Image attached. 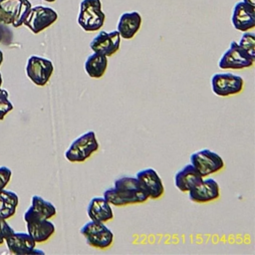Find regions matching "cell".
Instances as JSON below:
<instances>
[{
    "mask_svg": "<svg viewBox=\"0 0 255 255\" xmlns=\"http://www.w3.org/2000/svg\"><path fill=\"white\" fill-rule=\"evenodd\" d=\"M113 187L104 191V197L115 206L142 203L148 199L138 180L134 176H123L115 180Z\"/></svg>",
    "mask_w": 255,
    "mask_h": 255,
    "instance_id": "6da1fadb",
    "label": "cell"
},
{
    "mask_svg": "<svg viewBox=\"0 0 255 255\" xmlns=\"http://www.w3.org/2000/svg\"><path fill=\"white\" fill-rule=\"evenodd\" d=\"M106 20L101 0H82L78 15V24L86 32L99 31Z\"/></svg>",
    "mask_w": 255,
    "mask_h": 255,
    "instance_id": "7a4b0ae2",
    "label": "cell"
},
{
    "mask_svg": "<svg viewBox=\"0 0 255 255\" xmlns=\"http://www.w3.org/2000/svg\"><path fill=\"white\" fill-rule=\"evenodd\" d=\"M99 149V141L94 130L86 131L72 141L65 151V157L71 162H83Z\"/></svg>",
    "mask_w": 255,
    "mask_h": 255,
    "instance_id": "3957f363",
    "label": "cell"
},
{
    "mask_svg": "<svg viewBox=\"0 0 255 255\" xmlns=\"http://www.w3.org/2000/svg\"><path fill=\"white\" fill-rule=\"evenodd\" d=\"M31 8L29 0H0V23L18 28L23 25Z\"/></svg>",
    "mask_w": 255,
    "mask_h": 255,
    "instance_id": "277c9868",
    "label": "cell"
},
{
    "mask_svg": "<svg viewBox=\"0 0 255 255\" xmlns=\"http://www.w3.org/2000/svg\"><path fill=\"white\" fill-rule=\"evenodd\" d=\"M80 233L86 238L88 245L98 249H106L114 241V233L104 222L90 220L82 226Z\"/></svg>",
    "mask_w": 255,
    "mask_h": 255,
    "instance_id": "5b68a950",
    "label": "cell"
},
{
    "mask_svg": "<svg viewBox=\"0 0 255 255\" xmlns=\"http://www.w3.org/2000/svg\"><path fill=\"white\" fill-rule=\"evenodd\" d=\"M255 59L239 47L236 41H231L229 48L222 54L218 67L221 70H241L253 66Z\"/></svg>",
    "mask_w": 255,
    "mask_h": 255,
    "instance_id": "8992f818",
    "label": "cell"
},
{
    "mask_svg": "<svg viewBox=\"0 0 255 255\" xmlns=\"http://www.w3.org/2000/svg\"><path fill=\"white\" fill-rule=\"evenodd\" d=\"M190 163L205 177L221 170L224 167L223 158L208 148L199 149L190 155Z\"/></svg>",
    "mask_w": 255,
    "mask_h": 255,
    "instance_id": "52a82bcc",
    "label": "cell"
},
{
    "mask_svg": "<svg viewBox=\"0 0 255 255\" xmlns=\"http://www.w3.org/2000/svg\"><path fill=\"white\" fill-rule=\"evenodd\" d=\"M57 19L58 13L54 9L38 5L30 9L23 25L28 27L34 34H38L54 24Z\"/></svg>",
    "mask_w": 255,
    "mask_h": 255,
    "instance_id": "ba28073f",
    "label": "cell"
},
{
    "mask_svg": "<svg viewBox=\"0 0 255 255\" xmlns=\"http://www.w3.org/2000/svg\"><path fill=\"white\" fill-rule=\"evenodd\" d=\"M243 78L232 73H217L211 77L212 92L218 97H229L243 90Z\"/></svg>",
    "mask_w": 255,
    "mask_h": 255,
    "instance_id": "9c48e42d",
    "label": "cell"
},
{
    "mask_svg": "<svg viewBox=\"0 0 255 255\" xmlns=\"http://www.w3.org/2000/svg\"><path fill=\"white\" fill-rule=\"evenodd\" d=\"M54 72L52 61L36 55L30 56L26 65L27 77L37 86H45Z\"/></svg>",
    "mask_w": 255,
    "mask_h": 255,
    "instance_id": "30bf717a",
    "label": "cell"
},
{
    "mask_svg": "<svg viewBox=\"0 0 255 255\" xmlns=\"http://www.w3.org/2000/svg\"><path fill=\"white\" fill-rule=\"evenodd\" d=\"M120 45L121 36L117 30L111 32L101 31L91 41L90 48L93 52L110 57L119 51Z\"/></svg>",
    "mask_w": 255,
    "mask_h": 255,
    "instance_id": "8fae6325",
    "label": "cell"
},
{
    "mask_svg": "<svg viewBox=\"0 0 255 255\" xmlns=\"http://www.w3.org/2000/svg\"><path fill=\"white\" fill-rule=\"evenodd\" d=\"M231 22L233 27L240 32H247L255 27V6L244 1L234 5Z\"/></svg>",
    "mask_w": 255,
    "mask_h": 255,
    "instance_id": "7c38bea8",
    "label": "cell"
},
{
    "mask_svg": "<svg viewBox=\"0 0 255 255\" xmlns=\"http://www.w3.org/2000/svg\"><path fill=\"white\" fill-rule=\"evenodd\" d=\"M9 251L15 255H29V254H44L43 251L36 249L35 240L24 232H13L4 240Z\"/></svg>",
    "mask_w": 255,
    "mask_h": 255,
    "instance_id": "4fadbf2b",
    "label": "cell"
},
{
    "mask_svg": "<svg viewBox=\"0 0 255 255\" xmlns=\"http://www.w3.org/2000/svg\"><path fill=\"white\" fill-rule=\"evenodd\" d=\"M27 233L36 243L47 241L55 232V225L49 219H42L35 216L24 214Z\"/></svg>",
    "mask_w": 255,
    "mask_h": 255,
    "instance_id": "5bb4252c",
    "label": "cell"
},
{
    "mask_svg": "<svg viewBox=\"0 0 255 255\" xmlns=\"http://www.w3.org/2000/svg\"><path fill=\"white\" fill-rule=\"evenodd\" d=\"M135 177L143 190L148 195V198L157 199L163 194L164 187L162 184V180L154 169H141L135 174Z\"/></svg>",
    "mask_w": 255,
    "mask_h": 255,
    "instance_id": "9a60e30c",
    "label": "cell"
},
{
    "mask_svg": "<svg viewBox=\"0 0 255 255\" xmlns=\"http://www.w3.org/2000/svg\"><path fill=\"white\" fill-rule=\"evenodd\" d=\"M219 185L213 178H202L193 188L188 191V197L196 203H204L217 199L219 197Z\"/></svg>",
    "mask_w": 255,
    "mask_h": 255,
    "instance_id": "2e32d148",
    "label": "cell"
},
{
    "mask_svg": "<svg viewBox=\"0 0 255 255\" xmlns=\"http://www.w3.org/2000/svg\"><path fill=\"white\" fill-rule=\"evenodd\" d=\"M87 214L90 220L104 223L114 218L111 204L104 196H95L90 200L87 206Z\"/></svg>",
    "mask_w": 255,
    "mask_h": 255,
    "instance_id": "e0dca14e",
    "label": "cell"
},
{
    "mask_svg": "<svg viewBox=\"0 0 255 255\" xmlns=\"http://www.w3.org/2000/svg\"><path fill=\"white\" fill-rule=\"evenodd\" d=\"M203 176L191 164H185L174 175V184L182 192H188L197 183L202 180Z\"/></svg>",
    "mask_w": 255,
    "mask_h": 255,
    "instance_id": "ac0fdd59",
    "label": "cell"
},
{
    "mask_svg": "<svg viewBox=\"0 0 255 255\" xmlns=\"http://www.w3.org/2000/svg\"><path fill=\"white\" fill-rule=\"evenodd\" d=\"M141 25V16L136 11L122 14L118 22V29L121 38L129 40L138 32Z\"/></svg>",
    "mask_w": 255,
    "mask_h": 255,
    "instance_id": "d6986e66",
    "label": "cell"
},
{
    "mask_svg": "<svg viewBox=\"0 0 255 255\" xmlns=\"http://www.w3.org/2000/svg\"><path fill=\"white\" fill-rule=\"evenodd\" d=\"M57 213L55 205L44 199L42 196L33 195L31 198V205L24 214L35 216L42 219H50Z\"/></svg>",
    "mask_w": 255,
    "mask_h": 255,
    "instance_id": "ffe728a7",
    "label": "cell"
},
{
    "mask_svg": "<svg viewBox=\"0 0 255 255\" xmlns=\"http://www.w3.org/2000/svg\"><path fill=\"white\" fill-rule=\"evenodd\" d=\"M107 67L108 57L97 52H94L92 55H90L84 64L86 73L88 76L94 79L102 78L107 71Z\"/></svg>",
    "mask_w": 255,
    "mask_h": 255,
    "instance_id": "44dd1931",
    "label": "cell"
},
{
    "mask_svg": "<svg viewBox=\"0 0 255 255\" xmlns=\"http://www.w3.org/2000/svg\"><path fill=\"white\" fill-rule=\"evenodd\" d=\"M18 202V195L14 191L6 190L5 188L0 190V216L5 219L13 216Z\"/></svg>",
    "mask_w": 255,
    "mask_h": 255,
    "instance_id": "7402d4cb",
    "label": "cell"
},
{
    "mask_svg": "<svg viewBox=\"0 0 255 255\" xmlns=\"http://www.w3.org/2000/svg\"><path fill=\"white\" fill-rule=\"evenodd\" d=\"M238 45L255 59V34L253 32H243Z\"/></svg>",
    "mask_w": 255,
    "mask_h": 255,
    "instance_id": "603a6c76",
    "label": "cell"
},
{
    "mask_svg": "<svg viewBox=\"0 0 255 255\" xmlns=\"http://www.w3.org/2000/svg\"><path fill=\"white\" fill-rule=\"evenodd\" d=\"M14 109L13 104L8 100V92L4 93L0 96V121L4 119V117Z\"/></svg>",
    "mask_w": 255,
    "mask_h": 255,
    "instance_id": "cb8c5ba5",
    "label": "cell"
},
{
    "mask_svg": "<svg viewBox=\"0 0 255 255\" xmlns=\"http://www.w3.org/2000/svg\"><path fill=\"white\" fill-rule=\"evenodd\" d=\"M13 34L11 30L7 27V25H4L0 23V44L9 45L12 42Z\"/></svg>",
    "mask_w": 255,
    "mask_h": 255,
    "instance_id": "d4e9b609",
    "label": "cell"
},
{
    "mask_svg": "<svg viewBox=\"0 0 255 255\" xmlns=\"http://www.w3.org/2000/svg\"><path fill=\"white\" fill-rule=\"evenodd\" d=\"M14 229L6 222V219L0 216V244H2L7 236L12 234Z\"/></svg>",
    "mask_w": 255,
    "mask_h": 255,
    "instance_id": "484cf974",
    "label": "cell"
},
{
    "mask_svg": "<svg viewBox=\"0 0 255 255\" xmlns=\"http://www.w3.org/2000/svg\"><path fill=\"white\" fill-rule=\"evenodd\" d=\"M12 176V171L7 166H0V190L4 189Z\"/></svg>",
    "mask_w": 255,
    "mask_h": 255,
    "instance_id": "4316f807",
    "label": "cell"
},
{
    "mask_svg": "<svg viewBox=\"0 0 255 255\" xmlns=\"http://www.w3.org/2000/svg\"><path fill=\"white\" fill-rule=\"evenodd\" d=\"M243 1L246 2V3H248V4H250V5L255 6V0H243Z\"/></svg>",
    "mask_w": 255,
    "mask_h": 255,
    "instance_id": "83f0119b",
    "label": "cell"
},
{
    "mask_svg": "<svg viewBox=\"0 0 255 255\" xmlns=\"http://www.w3.org/2000/svg\"><path fill=\"white\" fill-rule=\"evenodd\" d=\"M2 62H3V53H2V51L0 50V66H1Z\"/></svg>",
    "mask_w": 255,
    "mask_h": 255,
    "instance_id": "f1b7e54d",
    "label": "cell"
},
{
    "mask_svg": "<svg viewBox=\"0 0 255 255\" xmlns=\"http://www.w3.org/2000/svg\"><path fill=\"white\" fill-rule=\"evenodd\" d=\"M6 92H7L6 90H4V89L0 88V96H1V95H3V94H4V93H6Z\"/></svg>",
    "mask_w": 255,
    "mask_h": 255,
    "instance_id": "f546056e",
    "label": "cell"
},
{
    "mask_svg": "<svg viewBox=\"0 0 255 255\" xmlns=\"http://www.w3.org/2000/svg\"><path fill=\"white\" fill-rule=\"evenodd\" d=\"M2 86V76H1V73H0V88Z\"/></svg>",
    "mask_w": 255,
    "mask_h": 255,
    "instance_id": "4dcf8cb0",
    "label": "cell"
},
{
    "mask_svg": "<svg viewBox=\"0 0 255 255\" xmlns=\"http://www.w3.org/2000/svg\"><path fill=\"white\" fill-rule=\"evenodd\" d=\"M44 1H46V2H54L56 0H44Z\"/></svg>",
    "mask_w": 255,
    "mask_h": 255,
    "instance_id": "1f68e13d",
    "label": "cell"
}]
</instances>
